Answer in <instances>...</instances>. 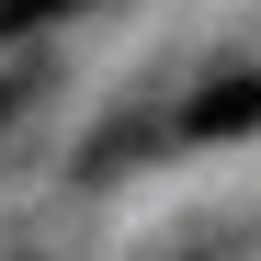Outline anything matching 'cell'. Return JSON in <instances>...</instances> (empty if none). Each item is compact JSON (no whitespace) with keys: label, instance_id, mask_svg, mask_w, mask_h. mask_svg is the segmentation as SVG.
I'll return each instance as SVG.
<instances>
[{"label":"cell","instance_id":"cell-2","mask_svg":"<svg viewBox=\"0 0 261 261\" xmlns=\"http://www.w3.org/2000/svg\"><path fill=\"white\" fill-rule=\"evenodd\" d=\"M57 12H80V0H0V46H12V34H34V23H57Z\"/></svg>","mask_w":261,"mask_h":261},{"label":"cell","instance_id":"cell-1","mask_svg":"<svg viewBox=\"0 0 261 261\" xmlns=\"http://www.w3.org/2000/svg\"><path fill=\"white\" fill-rule=\"evenodd\" d=\"M250 125H261V68H216L204 91L182 102V137H193V148H216V137H250Z\"/></svg>","mask_w":261,"mask_h":261},{"label":"cell","instance_id":"cell-3","mask_svg":"<svg viewBox=\"0 0 261 261\" xmlns=\"http://www.w3.org/2000/svg\"><path fill=\"white\" fill-rule=\"evenodd\" d=\"M23 102H34V68H12V80H0V125H12Z\"/></svg>","mask_w":261,"mask_h":261}]
</instances>
